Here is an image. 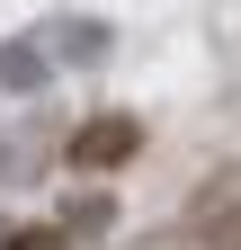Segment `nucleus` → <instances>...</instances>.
Returning a JSON list of instances; mask_svg holds the SVG:
<instances>
[{"instance_id":"39448f33","label":"nucleus","mask_w":241,"mask_h":250,"mask_svg":"<svg viewBox=\"0 0 241 250\" xmlns=\"http://www.w3.org/2000/svg\"><path fill=\"white\" fill-rule=\"evenodd\" d=\"M0 250H63V232H18V241H0Z\"/></svg>"},{"instance_id":"7ed1b4c3","label":"nucleus","mask_w":241,"mask_h":250,"mask_svg":"<svg viewBox=\"0 0 241 250\" xmlns=\"http://www.w3.org/2000/svg\"><path fill=\"white\" fill-rule=\"evenodd\" d=\"M54 54H63V62H107V27H63Z\"/></svg>"},{"instance_id":"f03ea898","label":"nucleus","mask_w":241,"mask_h":250,"mask_svg":"<svg viewBox=\"0 0 241 250\" xmlns=\"http://www.w3.org/2000/svg\"><path fill=\"white\" fill-rule=\"evenodd\" d=\"M54 81V62H45V45H0V89H18V99H36V89Z\"/></svg>"},{"instance_id":"f257e3e1","label":"nucleus","mask_w":241,"mask_h":250,"mask_svg":"<svg viewBox=\"0 0 241 250\" xmlns=\"http://www.w3.org/2000/svg\"><path fill=\"white\" fill-rule=\"evenodd\" d=\"M134 143H143V125H134V116H89V125H72V143H63V152H72L80 170H116Z\"/></svg>"},{"instance_id":"20e7f679","label":"nucleus","mask_w":241,"mask_h":250,"mask_svg":"<svg viewBox=\"0 0 241 250\" xmlns=\"http://www.w3.org/2000/svg\"><path fill=\"white\" fill-rule=\"evenodd\" d=\"M107 224H116V206H107V197H80V206H72V232H80V241H99Z\"/></svg>"}]
</instances>
